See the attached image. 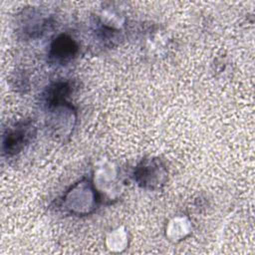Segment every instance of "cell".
Returning a JSON list of instances; mask_svg holds the SVG:
<instances>
[{
	"mask_svg": "<svg viewBox=\"0 0 255 255\" xmlns=\"http://www.w3.org/2000/svg\"><path fill=\"white\" fill-rule=\"evenodd\" d=\"M48 109L47 126L57 136H68L71 134L75 125L76 117L73 107L68 102L46 106Z\"/></svg>",
	"mask_w": 255,
	"mask_h": 255,
	"instance_id": "obj_3",
	"label": "cell"
},
{
	"mask_svg": "<svg viewBox=\"0 0 255 255\" xmlns=\"http://www.w3.org/2000/svg\"><path fill=\"white\" fill-rule=\"evenodd\" d=\"M79 46L77 42L69 35L62 34L52 43L50 57L60 64H66L71 61L78 53Z\"/></svg>",
	"mask_w": 255,
	"mask_h": 255,
	"instance_id": "obj_5",
	"label": "cell"
},
{
	"mask_svg": "<svg viewBox=\"0 0 255 255\" xmlns=\"http://www.w3.org/2000/svg\"><path fill=\"white\" fill-rule=\"evenodd\" d=\"M35 135V128L30 121H22L7 128L3 136V150L8 155L20 152Z\"/></svg>",
	"mask_w": 255,
	"mask_h": 255,
	"instance_id": "obj_4",
	"label": "cell"
},
{
	"mask_svg": "<svg viewBox=\"0 0 255 255\" xmlns=\"http://www.w3.org/2000/svg\"><path fill=\"white\" fill-rule=\"evenodd\" d=\"M95 181L97 182V186L100 190H105L109 188V193H112V189H114L117 182V170L115 167H112L111 164H105L100 166L97 170ZM113 196V193H112Z\"/></svg>",
	"mask_w": 255,
	"mask_h": 255,
	"instance_id": "obj_6",
	"label": "cell"
},
{
	"mask_svg": "<svg viewBox=\"0 0 255 255\" xmlns=\"http://www.w3.org/2000/svg\"><path fill=\"white\" fill-rule=\"evenodd\" d=\"M190 230V222L186 218L175 217L169 222L166 229V234L170 239L176 241L184 238L187 234H189Z\"/></svg>",
	"mask_w": 255,
	"mask_h": 255,
	"instance_id": "obj_7",
	"label": "cell"
},
{
	"mask_svg": "<svg viewBox=\"0 0 255 255\" xmlns=\"http://www.w3.org/2000/svg\"><path fill=\"white\" fill-rule=\"evenodd\" d=\"M97 190L87 180L76 183L65 195L63 206L72 214L86 215L95 209Z\"/></svg>",
	"mask_w": 255,
	"mask_h": 255,
	"instance_id": "obj_1",
	"label": "cell"
},
{
	"mask_svg": "<svg viewBox=\"0 0 255 255\" xmlns=\"http://www.w3.org/2000/svg\"><path fill=\"white\" fill-rule=\"evenodd\" d=\"M166 176V168L158 158L142 159L136 165L133 173L135 182L141 187L148 189L159 188L164 184Z\"/></svg>",
	"mask_w": 255,
	"mask_h": 255,
	"instance_id": "obj_2",
	"label": "cell"
}]
</instances>
